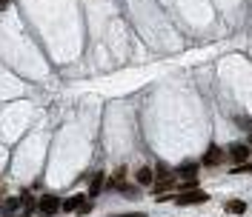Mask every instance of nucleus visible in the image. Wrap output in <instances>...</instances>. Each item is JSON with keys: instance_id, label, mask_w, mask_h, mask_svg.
<instances>
[{"instance_id": "11", "label": "nucleus", "mask_w": 252, "mask_h": 217, "mask_svg": "<svg viewBox=\"0 0 252 217\" xmlns=\"http://www.w3.org/2000/svg\"><path fill=\"white\" fill-rule=\"evenodd\" d=\"M118 189L123 197H138V186H132V183H120Z\"/></svg>"}, {"instance_id": "5", "label": "nucleus", "mask_w": 252, "mask_h": 217, "mask_svg": "<svg viewBox=\"0 0 252 217\" xmlns=\"http://www.w3.org/2000/svg\"><path fill=\"white\" fill-rule=\"evenodd\" d=\"M221 160H224V151L218 149V146H209V149H206V154H203V166H218Z\"/></svg>"}, {"instance_id": "13", "label": "nucleus", "mask_w": 252, "mask_h": 217, "mask_svg": "<svg viewBox=\"0 0 252 217\" xmlns=\"http://www.w3.org/2000/svg\"><path fill=\"white\" fill-rule=\"evenodd\" d=\"M232 171H235V174H252V163H241V166H235Z\"/></svg>"}, {"instance_id": "17", "label": "nucleus", "mask_w": 252, "mask_h": 217, "mask_svg": "<svg viewBox=\"0 0 252 217\" xmlns=\"http://www.w3.org/2000/svg\"><path fill=\"white\" fill-rule=\"evenodd\" d=\"M6 3H9V0H6Z\"/></svg>"}, {"instance_id": "9", "label": "nucleus", "mask_w": 252, "mask_h": 217, "mask_svg": "<svg viewBox=\"0 0 252 217\" xmlns=\"http://www.w3.org/2000/svg\"><path fill=\"white\" fill-rule=\"evenodd\" d=\"M155 177H161V180H175V174L169 171L167 163H158V169H155Z\"/></svg>"}, {"instance_id": "18", "label": "nucleus", "mask_w": 252, "mask_h": 217, "mask_svg": "<svg viewBox=\"0 0 252 217\" xmlns=\"http://www.w3.org/2000/svg\"><path fill=\"white\" fill-rule=\"evenodd\" d=\"M250 143H252V140H250Z\"/></svg>"}, {"instance_id": "15", "label": "nucleus", "mask_w": 252, "mask_h": 217, "mask_svg": "<svg viewBox=\"0 0 252 217\" xmlns=\"http://www.w3.org/2000/svg\"><path fill=\"white\" fill-rule=\"evenodd\" d=\"M112 217H143L140 212H126V215H112Z\"/></svg>"}, {"instance_id": "6", "label": "nucleus", "mask_w": 252, "mask_h": 217, "mask_svg": "<svg viewBox=\"0 0 252 217\" xmlns=\"http://www.w3.org/2000/svg\"><path fill=\"white\" fill-rule=\"evenodd\" d=\"M135 183H138V186H152V183H155V169H149V166L138 169V174H135Z\"/></svg>"}, {"instance_id": "1", "label": "nucleus", "mask_w": 252, "mask_h": 217, "mask_svg": "<svg viewBox=\"0 0 252 217\" xmlns=\"http://www.w3.org/2000/svg\"><path fill=\"white\" fill-rule=\"evenodd\" d=\"M198 169H201V163H195V160H186V163H181V169H178V177L184 180V189H198Z\"/></svg>"}, {"instance_id": "16", "label": "nucleus", "mask_w": 252, "mask_h": 217, "mask_svg": "<svg viewBox=\"0 0 252 217\" xmlns=\"http://www.w3.org/2000/svg\"><path fill=\"white\" fill-rule=\"evenodd\" d=\"M3 6H6V0H0V9H3Z\"/></svg>"}, {"instance_id": "10", "label": "nucleus", "mask_w": 252, "mask_h": 217, "mask_svg": "<svg viewBox=\"0 0 252 217\" xmlns=\"http://www.w3.org/2000/svg\"><path fill=\"white\" fill-rule=\"evenodd\" d=\"M81 203H84V194H75V197H69V200L63 203V209H66V212H78Z\"/></svg>"}, {"instance_id": "2", "label": "nucleus", "mask_w": 252, "mask_h": 217, "mask_svg": "<svg viewBox=\"0 0 252 217\" xmlns=\"http://www.w3.org/2000/svg\"><path fill=\"white\" fill-rule=\"evenodd\" d=\"M206 200H209V194L201 192V189H184L181 194H175L178 206H195V203H206Z\"/></svg>"}, {"instance_id": "14", "label": "nucleus", "mask_w": 252, "mask_h": 217, "mask_svg": "<svg viewBox=\"0 0 252 217\" xmlns=\"http://www.w3.org/2000/svg\"><path fill=\"white\" fill-rule=\"evenodd\" d=\"M89 209H92V203H81V209H78V212H81V215H86V212H89Z\"/></svg>"}, {"instance_id": "7", "label": "nucleus", "mask_w": 252, "mask_h": 217, "mask_svg": "<svg viewBox=\"0 0 252 217\" xmlns=\"http://www.w3.org/2000/svg\"><path fill=\"white\" fill-rule=\"evenodd\" d=\"M103 183H106V177H103V171H98L95 177H92V186H89V197H98L101 194Z\"/></svg>"}, {"instance_id": "12", "label": "nucleus", "mask_w": 252, "mask_h": 217, "mask_svg": "<svg viewBox=\"0 0 252 217\" xmlns=\"http://www.w3.org/2000/svg\"><path fill=\"white\" fill-rule=\"evenodd\" d=\"M235 123H238V129H247V132H252V117H238Z\"/></svg>"}, {"instance_id": "4", "label": "nucleus", "mask_w": 252, "mask_h": 217, "mask_svg": "<svg viewBox=\"0 0 252 217\" xmlns=\"http://www.w3.org/2000/svg\"><path fill=\"white\" fill-rule=\"evenodd\" d=\"M250 151L252 149L247 146V143H232V146H229V157L241 166V163H247V160H250Z\"/></svg>"}, {"instance_id": "3", "label": "nucleus", "mask_w": 252, "mask_h": 217, "mask_svg": "<svg viewBox=\"0 0 252 217\" xmlns=\"http://www.w3.org/2000/svg\"><path fill=\"white\" fill-rule=\"evenodd\" d=\"M60 209H63V203L57 200V194H43V197H40V203H37V212H40L43 217L57 215Z\"/></svg>"}, {"instance_id": "8", "label": "nucleus", "mask_w": 252, "mask_h": 217, "mask_svg": "<svg viewBox=\"0 0 252 217\" xmlns=\"http://www.w3.org/2000/svg\"><path fill=\"white\" fill-rule=\"evenodd\" d=\"M226 212H229V215H244V212H247V203L244 200H229L226 203Z\"/></svg>"}]
</instances>
